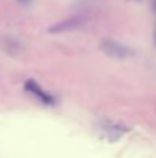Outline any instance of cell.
Here are the masks:
<instances>
[{"mask_svg": "<svg viewBox=\"0 0 156 158\" xmlns=\"http://www.w3.org/2000/svg\"><path fill=\"white\" fill-rule=\"evenodd\" d=\"M100 48H101V51L106 55L113 57V58H127V57H130L133 54V51L129 46H126V45H122V43H119L116 40H112V39L101 40Z\"/></svg>", "mask_w": 156, "mask_h": 158, "instance_id": "6da1fadb", "label": "cell"}, {"mask_svg": "<svg viewBox=\"0 0 156 158\" xmlns=\"http://www.w3.org/2000/svg\"><path fill=\"white\" fill-rule=\"evenodd\" d=\"M25 91L29 92L31 95H34V97H35L37 100H40L43 105H46V106L55 105V98L52 97L51 94H48L45 89H42L40 85H37V81H34V80H28V81L25 83Z\"/></svg>", "mask_w": 156, "mask_h": 158, "instance_id": "7a4b0ae2", "label": "cell"}, {"mask_svg": "<svg viewBox=\"0 0 156 158\" xmlns=\"http://www.w3.org/2000/svg\"><path fill=\"white\" fill-rule=\"evenodd\" d=\"M84 19L83 17H70V19H66V20H61L58 23H55L54 26L49 28V32L51 34H60V32H67V31H72V29H77L83 25Z\"/></svg>", "mask_w": 156, "mask_h": 158, "instance_id": "3957f363", "label": "cell"}]
</instances>
